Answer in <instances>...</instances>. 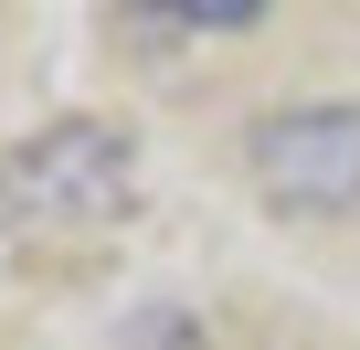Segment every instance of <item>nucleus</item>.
<instances>
[{
  "mask_svg": "<svg viewBox=\"0 0 360 350\" xmlns=\"http://www.w3.org/2000/svg\"><path fill=\"white\" fill-rule=\"evenodd\" d=\"M117 350H212L191 308H127L117 318Z\"/></svg>",
  "mask_w": 360,
  "mask_h": 350,
  "instance_id": "nucleus-3",
  "label": "nucleus"
},
{
  "mask_svg": "<svg viewBox=\"0 0 360 350\" xmlns=\"http://www.w3.org/2000/svg\"><path fill=\"white\" fill-rule=\"evenodd\" d=\"M127 127L106 117H53L0 159V223L11 234H53V223H96L127 202Z\"/></svg>",
  "mask_w": 360,
  "mask_h": 350,
  "instance_id": "nucleus-1",
  "label": "nucleus"
},
{
  "mask_svg": "<svg viewBox=\"0 0 360 350\" xmlns=\"http://www.w3.org/2000/svg\"><path fill=\"white\" fill-rule=\"evenodd\" d=\"M244 170L276 213H360V106H276L244 127Z\"/></svg>",
  "mask_w": 360,
  "mask_h": 350,
  "instance_id": "nucleus-2",
  "label": "nucleus"
},
{
  "mask_svg": "<svg viewBox=\"0 0 360 350\" xmlns=\"http://www.w3.org/2000/svg\"><path fill=\"white\" fill-rule=\"evenodd\" d=\"M148 11H169V22H191V32H255L276 0H148Z\"/></svg>",
  "mask_w": 360,
  "mask_h": 350,
  "instance_id": "nucleus-4",
  "label": "nucleus"
}]
</instances>
